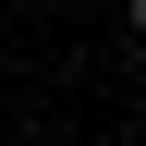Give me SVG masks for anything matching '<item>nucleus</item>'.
Listing matches in <instances>:
<instances>
[{
    "label": "nucleus",
    "instance_id": "obj_1",
    "mask_svg": "<svg viewBox=\"0 0 146 146\" xmlns=\"http://www.w3.org/2000/svg\"><path fill=\"white\" fill-rule=\"evenodd\" d=\"M134 36H146V0H134Z\"/></svg>",
    "mask_w": 146,
    "mask_h": 146
}]
</instances>
